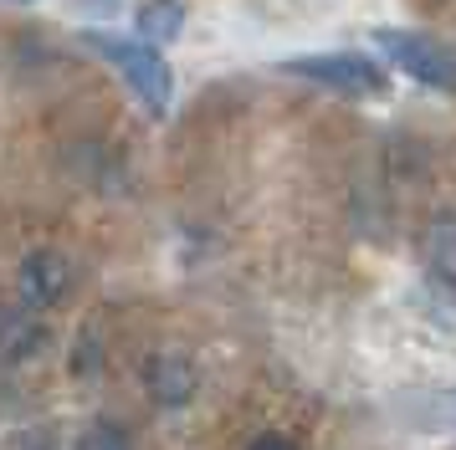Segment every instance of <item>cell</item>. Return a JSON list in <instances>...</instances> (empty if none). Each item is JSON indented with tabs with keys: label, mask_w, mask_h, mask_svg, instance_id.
<instances>
[{
	"label": "cell",
	"mask_w": 456,
	"mask_h": 450,
	"mask_svg": "<svg viewBox=\"0 0 456 450\" xmlns=\"http://www.w3.org/2000/svg\"><path fill=\"white\" fill-rule=\"evenodd\" d=\"M288 77H303V82H318L329 92H344V98H379L390 92V77L385 67L364 52H329V57H292L282 61Z\"/></svg>",
	"instance_id": "cell-2"
},
{
	"label": "cell",
	"mask_w": 456,
	"mask_h": 450,
	"mask_svg": "<svg viewBox=\"0 0 456 450\" xmlns=\"http://www.w3.org/2000/svg\"><path fill=\"white\" fill-rule=\"evenodd\" d=\"M16 5H26V0H16Z\"/></svg>",
	"instance_id": "cell-11"
},
{
	"label": "cell",
	"mask_w": 456,
	"mask_h": 450,
	"mask_svg": "<svg viewBox=\"0 0 456 450\" xmlns=\"http://www.w3.org/2000/svg\"><path fill=\"white\" fill-rule=\"evenodd\" d=\"M405 409L415 414V425H446L456 430V389H431V394H411Z\"/></svg>",
	"instance_id": "cell-8"
},
{
	"label": "cell",
	"mask_w": 456,
	"mask_h": 450,
	"mask_svg": "<svg viewBox=\"0 0 456 450\" xmlns=\"http://www.w3.org/2000/svg\"><path fill=\"white\" fill-rule=\"evenodd\" d=\"M77 450H134V440H128L118 425H108V420H93V425L77 435Z\"/></svg>",
	"instance_id": "cell-9"
},
{
	"label": "cell",
	"mask_w": 456,
	"mask_h": 450,
	"mask_svg": "<svg viewBox=\"0 0 456 450\" xmlns=\"http://www.w3.org/2000/svg\"><path fill=\"white\" fill-rule=\"evenodd\" d=\"M83 46L98 52L108 67H118L124 82L134 87V98L144 102V113L165 118L169 113V98H175V72L169 61L159 57V46L149 41H128V36H108V31H83Z\"/></svg>",
	"instance_id": "cell-1"
},
{
	"label": "cell",
	"mask_w": 456,
	"mask_h": 450,
	"mask_svg": "<svg viewBox=\"0 0 456 450\" xmlns=\"http://www.w3.org/2000/svg\"><path fill=\"white\" fill-rule=\"evenodd\" d=\"M374 46H385L390 61L405 77L426 82L436 92H456V57L441 41L426 36V31H390V26H385V31H374Z\"/></svg>",
	"instance_id": "cell-3"
},
{
	"label": "cell",
	"mask_w": 456,
	"mask_h": 450,
	"mask_svg": "<svg viewBox=\"0 0 456 450\" xmlns=\"http://www.w3.org/2000/svg\"><path fill=\"white\" fill-rule=\"evenodd\" d=\"M134 20H139V36L149 46H169V41L185 31V0H144L134 11Z\"/></svg>",
	"instance_id": "cell-6"
},
{
	"label": "cell",
	"mask_w": 456,
	"mask_h": 450,
	"mask_svg": "<svg viewBox=\"0 0 456 450\" xmlns=\"http://www.w3.org/2000/svg\"><path fill=\"white\" fill-rule=\"evenodd\" d=\"M149 394L159 399V405H190V394H195V364L180 358V353H165V358H154L149 364Z\"/></svg>",
	"instance_id": "cell-5"
},
{
	"label": "cell",
	"mask_w": 456,
	"mask_h": 450,
	"mask_svg": "<svg viewBox=\"0 0 456 450\" xmlns=\"http://www.w3.org/2000/svg\"><path fill=\"white\" fill-rule=\"evenodd\" d=\"M16 286H21L26 307H57L72 292V261L62 251H31L16 271Z\"/></svg>",
	"instance_id": "cell-4"
},
{
	"label": "cell",
	"mask_w": 456,
	"mask_h": 450,
	"mask_svg": "<svg viewBox=\"0 0 456 450\" xmlns=\"http://www.w3.org/2000/svg\"><path fill=\"white\" fill-rule=\"evenodd\" d=\"M247 450H297V446H292V440H282V435H256Z\"/></svg>",
	"instance_id": "cell-10"
},
{
	"label": "cell",
	"mask_w": 456,
	"mask_h": 450,
	"mask_svg": "<svg viewBox=\"0 0 456 450\" xmlns=\"http://www.w3.org/2000/svg\"><path fill=\"white\" fill-rule=\"evenodd\" d=\"M42 343H46V327L26 317V302L21 307H0V348H5V353L26 358V353H37Z\"/></svg>",
	"instance_id": "cell-7"
}]
</instances>
